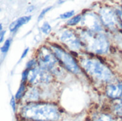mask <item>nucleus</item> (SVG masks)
Segmentation results:
<instances>
[{"mask_svg":"<svg viewBox=\"0 0 122 121\" xmlns=\"http://www.w3.org/2000/svg\"><path fill=\"white\" fill-rule=\"evenodd\" d=\"M99 17L102 22L107 27L116 28L119 24V19L117 13L109 7L102 8L99 11Z\"/></svg>","mask_w":122,"mask_h":121,"instance_id":"7","label":"nucleus"},{"mask_svg":"<svg viewBox=\"0 0 122 121\" xmlns=\"http://www.w3.org/2000/svg\"><path fill=\"white\" fill-rule=\"evenodd\" d=\"M51 8H52V6H49V7H47V8H46V9H43V10L41 11V14H40L39 16V20H41V19L44 16V15L46 14V12H48V11H49Z\"/></svg>","mask_w":122,"mask_h":121,"instance_id":"21","label":"nucleus"},{"mask_svg":"<svg viewBox=\"0 0 122 121\" xmlns=\"http://www.w3.org/2000/svg\"><path fill=\"white\" fill-rule=\"evenodd\" d=\"M74 14V10L69 11H67V12H65V13L61 14L60 18L61 19H68V18H70L71 16H72Z\"/></svg>","mask_w":122,"mask_h":121,"instance_id":"18","label":"nucleus"},{"mask_svg":"<svg viewBox=\"0 0 122 121\" xmlns=\"http://www.w3.org/2000/svg\"><path fill=\"white\" fill-rule=\"evenodd\" d=\"M107 95L111 98H119L122 96V82L109 84L107 88Z\"/></svg>","mask_w":122,"mask_h":121,"instance_id":"10","label":"nucleus"},{"mask_svg":"<svg viewBox=\"0 0 122 121\" xmlns=\"http://www.w3.org/2000/svg\"><path fill=\"white\" fill-rule=\"evenodd\" d=\"M79 36L82 42L90 51L99 54L107 52L109 44L104 34L99 32L83 31H80Z\"/></svg>","mask_w":122,"mask_h":121,"instance_id":"3","label":"nucleus"},{"mask_svg":"<svg viewBox=\"0 0 122 121\" xmlns=\"http://www.w3.org/2000/svg\"><path fill=\"white\" fill-rule=\"evenodd\" d=\"M80 63L88 74L98 81L107 82L113 77L111 70L97 58H82L80 61Z\"/></svg>","mask_w":122,"mask_h":121,"instance_id":"2","label":"nucleus"},{"mask_svg":"<svg viewBox=\"0 0 122 121\" xmlns=\"http://www.w3.org/2000/svg\"><path fill=\"white\" fill-rule=\"evenodd\" d=\"M21 118L30 121H56L60 117L58 108L49 103H30L20 112Z\"/></svg>","mask_w":122,"mask_h":121,"instance_id":"1","label":"nucleus"},{"mask_svg":"<svg viewBox=\"0 0 122 121\" xmlns=\"http://www.w3.org/2000/svg\"><path fill=\"white\" fill-rule=\"evenodd\" d=\"M81 25L86 27L88 31L92 32H99L102 30V22L100 17L94 13L89 12L81 18Z\"/></svg>","mask_w":122,"mask_h":121,"instance_id":"8","label":"nucleus"},{"mask_svg":"<svg viewBox=\"0 0 122 121\" xmlns=\"http://www.w3.org/2000/svg\"><path fill=\"white\" fill-rule=\"evenodd\" d=\"M51 27L49 25V24L48 22H44V24L41 26V31H42V32L47 34H49L51 31Z\"/></svg>","mask_w":122,"mask_h":121,"instance_id":"16","label":"nucleus"},{"mask_svg":"<svg viewBox=\"0 0 122 121\" xmlns=\"http://www.w3.org/2000/svg\"><path fill=\"white\" fill-rule=\"evenodd\" d=\"M57 60L58 59L54 53H52L51 50L46 47L43 46L39 50L38 61L41 68L44 70L53 68L57 63Z\"/></svg>","mask_w":122,"mask_h":121,"instance_id":"5","label":"nucleus"},{"mask_svg":"<svg viewBox=\"0 0 122 121\" xmlns=\"http://www.w3.org/2000/svg\"><path fill=\"white\" fill-rule=\"evenodd\" d=\"M26 98L30 101H36L39 98V93L36 88H31L30 91L27 92L26 95Z\"/></svg>","mask_w":122,"mask_h":121,"instance_id":"12","label":"nucleus"},{"mask_svg":"<svg viewBox=\"0 0 122 121\" xmlns=\"http://www.w3.org/2000/svg\"><path fill=\"white\" fill-rule=\"evenodd\" d=\"M27 79L31 84H38L50 82L52 76L48 71L43 68H34L29 71Z\"/></svg>","mask_w":122,"mask_h":121,"instance_id":"6","label":"nucleus"},{"mask_svg":"<svg viewBox=\"0 0 122 121\" xmlns=\"http://www.w3.org/2000/svg\"><path fill=\"white\" fill-rule=\"evenodd\" d=\"M81 15H78V16H76L74 17H73L72 19H71L69 21H68L67 24L69 25H71V26H73V25H76V24H78L79 21H81Z\"/></svg>","mask_w":122,"mask_h":121,"instance_id":"14","label":"nucleus"},{"mask_svg":"<svg viewBox=\"0 0 122 121\" xmlns=\"http://www.w3.org/2000/svg\"></svg>","mask_w":122,"mask_h":121,"instance_id":"28","label":"nucleus"},{"mask_svg":"<svg viewBox=\"0 0 122 121\" xmlns=\"http://www.w3.org/2000/svg\"><path fill=\"white\" fill-rule=\"evenodd\" d=\"M10 44H11L10 40H9V39H7V40L5 41V43L4 44L3 46L1 48V52H3V53H6V52L9 50V48Z\"/></svg>","mask_w":122,"mask_h":121,"instance_id":"17","label":"nucleus"},{"mask_svg":"<svg viewBox=\"0 0 122 121\" xmlns=\"http://www.w3.org/2000/svg\"><path fill=\"white\" fill-rule=\"evenodd\" d=\"M61 41L65 44L69 48L73 50L79 49L81 47V42L76 34L71 30H65L62 32L60 36Z\"/></svg>","mask_w":122,"mask_h":121,"instance_id":"9","label":"nucleus"},{"mask_svg":"<svg viewBox=\"0 0 122 121\" xmlns=\"http://www.w3.org/2000/svg\"><path fill=\"white\" fill-rule=\"evenodd\" d=\"M31 16H24L20 17L18 19H16V21H13L9 25V30H10V31L13 32L15 30H16L18 28L21 26L22 25L28 23L31 20Z\"/></svg>","mask_w":122,"mask_h":121,"instance_id":"11","label":"nucleus"},{"mask_svg":"<svg viewBox=\"0 0 122 121\" xmlns=\"http://www.w3.org/2000/svg\"><path fill=\"white\" fill-rule=\"evenodd\" d=\"M36 66V61L35 60H31V61H29L27 63V64H26V68L27 69H30V68L31 69V68H34Z\"/></svg>","mask_w":122,"mask_h":121,"instance_id":"20","label":"nucleus"},{"mask_svg":"<svg viewBox=\"0 0 122 121\" xmlns=\"http://www.w3.org/2000/svg\"><path fill=\"white\" fill-rule=\"evenodd\" d=\"M28 72H29V71H24L23 72V73H22V80H23V81L27 79Z\"/></svg>","mask_w":122,"mask_h":121,"instance_id":"23","label":"nucleus"},{"mask_svg":"<svg viewBox=\"0 0 122 121\" xmlns=\"http://www.w3.org/2000/svg\"><path fill=\"white\" fill-rule=\"evenodd\" d=\"M94 121H114L112 118L107 114H101L97 118H96Z\"/></svg>","mask_w":122,"mask_h":121,"instance_id":"13","label":"nucleus"},{"mask_svg":"<svg viewBox=\"0 0 122 121\" xmlns=\"http://www.w3.org/2000/svg\"><path fill=\"white\" fill-rule=\"evenodd\" d=\"M114 111H115V113L117 115L122 117V103H120V104L115 106Z\"/></svg>","mask_w":122,"mask_h":121,"instance_id":"19","label":"nucleus"},{"mask_svg":"<svg viewBox=\"0 0 122 121\" xmlns=\"http://www.w3.org/2000/svg\"><path fill=\"white\" fill-rule=\"evenodd\" d=\"M117 14H118V16H119V20L122 21V11H118Z\"/></svg>","mask_w":122,"mask_h":121,"instance_id":"26","label":"nucleus"},{"mask_svg":"<svg viewBox=\"0 0 122 121\" xmlns=\"http://www.w3.org/2000/svg\"><path fill=\"white\" fill-rule=\"evenodd\" d=\"M1 29H2V26L1 24H0V31H1Z\"/></svg>","mask_w":122,"mask_h":121,"instance_id":"27","label":"nucleus"},{"mask_svg":"<svg viewBox=\"0 0 122 121\" xmlns=\"http://www.w3.org/2000/svg\"><path fill=\"white\" fill-rule=\"evenodd\" d=\"M10 105H11L14 112H15L16 111V101H15V98L14 97H12L10 101Z\"/></svg>","mask_w":122,"mask_h":121,"instance_id":"22","label":"nucleus"},{"mask_svg":"<svg viewBox=\"0 0 122 121\" xmlns=\"http://www.w3.org/2000/svg\"><path fill=\"white\" fill-rule=\"evenodd\" d=\"M24 91H25V86H24V84H21V86L19 87L16 94V99H20L22 97V96L24 95Z\"/></svg>","mask_w":122,"mask_h":121,"instance_id":"15","label":"nucleus"},{"mask_svg":"<svg viewBox=\"0 0 122 121\" xmlns=\"http://www.w3.org/2000/svg\"><path fill=\"white\" fill-rule=\"evenodd\" d=\"M28 51H29V48H26V49L24 51V52H23V53H22V55H21V58H24V57L26 56V54H27Z\"/></svg>","mask_w":122,"mask_h":121,"instance_id":"24","label":"nucleus"},{"mask_svg":"<svg viewBox=\"0 0 122 121\" xmlns=\"http://www.w3.org/2000/svg\"><path fill=\"white\" fill-rule=\"evenodd\" d=\"M5 32H6V31H1V32H0V43L2 41V40H3V39H4V34H5Z\"/></svg>","mask_w":122,"mask_h":121,"instance_id":"25","label":"nucleus"},{"mask_svg":"<svg viewBox=\"0 0 122 121\" xmlns=\"http://www.w3.org/2000/svg\"><path fill=\"white\" fill-rule=\"evenodd\" d=\"M52 51L58 60H59L62 64L71 73H79L80 72V69L76 62L74 59V58L67 52L55 46H52Z\"/></svg>","mask_w":122,"mask_h":121,"instance_id":"4","label":"nucleus"}]
</instances>
